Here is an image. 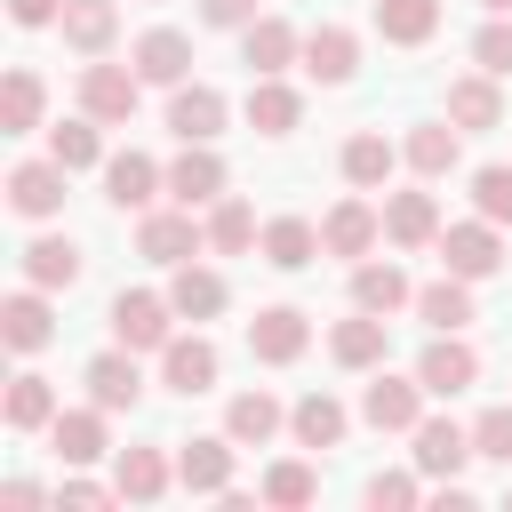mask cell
Wrapping results in <instances>:
<instances>
[{"label": "cell", "mask_w": 512, "mask_h": 512, "mask_svg": "<svg viewBox=\"0 0 512 512\" xmlns=\"http://www.w3.org/2000/svg\"><path fill=\"white\" fill-rule=\"evenodd\" d=\"M136 96H144V72H136V64H104V56L80 64V112H88V120L128 128V120H136Z\"/></svg>", "instance_id": "cell-1"}, {"label": "cell", "mask_w": 512, "mask_h": 512, "mask_svg": "<svg viewBox=\"0 0 512 512\" xmlns=\"http://www.w3.org/2000/svg\"><path fill=\"white\" fill-rule=\"evenodd\" d=\"M256 240H264V224L248 216V200H216V208H208V248H216V256H248Z\"/></svg>", "instance_id": "cell-40"}, {"label": "cell", "mask_w": 512, "mask_h": 512, "mask_svg": "<svg viewBox=\"0 0 512 512\" xmlns=\"http://www.w3.org/2000/svg\"><path fill=\"white\" fill-rule=\"evenodd\" d=\"M168 128H176L184 144H216V128H224V96H216L208 80L168 88Z\"/></svg>", "instance_id": "cell-19"}, {"label": "cell", "mask_w": 512, "mask_h": 512, "mask_svg": "<svg viewBox=\"0 0 512 512\" xmlns=\"http://www.w3.org/2000/svg\"><path fill=\"white\" fill-rule=\"evenodd\" d=\"M304 344H312V320H304L296 304H264V312L248 320V352H256L264 368H288V360H304Z\"/></svg>", "instance_id": "cell-7"}, {"label": "cell", "mask_w": 512, "mask_h": 512, "mask_svg": "<svg viewBox=\"0 0 512 512\" xmlns=\"http://www.w3.org/2000/svg\"><path fill=\"white\" fill-rule=\"evenodd\" d=\"M0 336H8V352H40L48 336H56V320H48V288H16L8 304H0Z\"/></svg>", "instance_id": "cell-28"}, {"label": "cell", "mask_w": 512, "mask_h": 512, "mask_svg": "<svg viewBox=\"0 0 512 512\" xmlns=\"http://www.w3.org/2000/svg\"><path fill=\"white\" fill-rule=\"evenodd\" d=\"M200 24H216V32H248V24H256V0H200Z\"/></svg>", "instance_id": "cell-47"}, {"label": "cell", "mask_w": 512, "mask_h": 512, "mask_svg": "<svg viewBox=\"0 0 512 512\" xmlns=\"http://www.w3.org/2000/svg\"><path fill=\"white\" fill-rule=\"evenodd\" d=\"M168 336H176V304H168V296H152V288H120V296H112V344L160 352Z\"/></svg>", "instance_id": "cell-3"}, {"label": "cell", "mask_w": 512, "mask_h": 512, "mask_svg": "<svg viewBox=\"0 0 512 512\" xmlns=\"http://www.w3.org/2000/svg\"><path fill=\"white\" fill-rule=\"evenodd\" d=\"M168 304H176V320H216V312H224V272H208V264H176Z\"/></svg>", "instance_id": "cell-37"}, {"label": "cell", "mask_w": 512, "mask_h": 512, "mask_svg": "<svg viewBox=\"0 0 512 512\" xmlns=\"http://www.w3.org/2000/svg\"><path fill=\"white\" fill-rule=\"evenodd\" d=\"M0 504H8V512H32V504H40V488H32V480H8V488H0Z\"/></svg>", "instance_id": "cell-50"}, {"label": "cell", "mask_w": 512, "mask_h": 512, "mask_svg": "<svg viewBox=\"0 0 512 512\" xmlns=\"http://www.w3.org/2000/svg\"><path fill=\"white\" fill-rule=\"evenodd\" d=\"M400 160H408V152H392V136H376V128H360V136L344 144V184H352V192H384Z\"/></svg>", "instance_id": "cell-32"}, {"label": "cell", "mask_w": 512, "mask_h": 512, "mask_svg": "<svg viewBox=\"0 0 512 512\" xmlns=\"http://www.w3.org/2000/svg\"><path fill=\"white\" fill-rule=\"evenodd\" d=\"M408 440H416V472H424V480H456V472L472 464V432L448 424V416H424Z\"/></svg>", "instance_id": "cell-14"}, {"label": "cell", "mask_w": 512, "mask_h": 512, "mask_svg": "<svg viewBox=\"0 0 512 512\" xmlns=\"http://www.w3.org/2000/svg\"><path fill=\"white\" fill-rule=\"evenodd\" d=\"M384 240L392 248H432L440 240V200L432 192H384Z\"/></svg>", "instance_id": "cell-21"}, {"label": "cell", "mask_w": 512, "mask_h": 512, "mask_svg": "<svg viewBox=\"0 0 512 512\" xmlns=\"http://www.w3.org/2000/svg\"><path fill=\"white\" fill-rule=\"evenodd\" d=\"M160 192H168V168H152L144 152H112V160H104V200H112L120 216H128V208L144 216Z\"/></svg>", "instance_id": "cell-12"}, {"label": "cell", "mask_w": 512, "mask_h": 512, "mask_svg": "<svg viewBox=\"0 0 512 512\" xmlns=\"http://www.w3.org/2000/svg\"><path fill=\"white\" fill-rule=\"evenodd\" d=\"M304 72H312L320 88H344V80L360 72V40H352L344 24H312V32H304Z\"/></svg>", "instance_id": "cell-18"}, {"label": "cell", "mask_w": 512, "mask_h": 512, "mask_svg": "<svg viewBox=\"0 0 512 512\" xmlns=\"http://www.w3.org/2000/svg\"><path fill=\"white\" fill-rule=\"evenodd\" d=\"M256 248H264V264H272V272H304L312 256H328V248H320V224H312V216H272Z\"/></svg>", "instance_id": "cell-26"}, {"label": "cell", "mask_w": 512, "mask_h": 512, "mask_svg": "<svg viewBox=\"0 0 512 512\" xmlns=\"http://www.w3.org/2000/svg\"><path fill=\"white\" fill-rule=\"evenodd\" d=\"M8 16H16L24 32H40V24H56V16H64V0H8Z\"/></svg>", "instance_id": "cell-48"}, {"label": "cell", "mask_w": 512, "mask_h": 512, "mask_svg": "<svg viewBox=\"0 0 512 512\" xmlns=\"http://www.w3.org/2000/svg\"><path fill=\"white\" fill-rule=\"evenodd\" d=\"M168 480H176V464H168L160 448H120V456H112V488H120L128 504H160Z\"/></svg>", "instance_id": "cell-31"}, {"label": "cell", "mask_w": 512, "mask_h": 512, "mask_svg": "<svg viewBox=\"0 0 512 512\" xmlns=\"http://www.w3.org/2000/svg\"><path fill=\"white\" fill-rule=\"evenodd\" d=\"M352 304H360V312H384V320H392L400 304H416V288H408V272H400L392 256H384V264H376V256H360V264H352Z\"/></svg>", "instance_id": "cell-27"}, {"label": "cell", "mask_w": 512, "mask_h": 512, "mask_svg": "<svg viewBox=\"0 0 512 512\" xmlns=\"http://www.w3.org/2000/svg\"><path fill=\"white\" fill-rule=\"evenodd\" d=\"M168 200H184V208H216V200H224V160H216L208 144H184V152L168 160Z\"/></svg>", "instance_id": "cell-16"}, {"label": "cell", "mask_w": 512, "mask_h": 512, "mask_svg": "<svg viewBox=\"0 0 512 512\" xmlns=\"http://www.w3.org/2000/svg\"><path fill=\"white\" fill-rule=\"evenodd\" d=\"M424 400H432L424 376H384V368H376L368 392H360V416H368L376 432H416V424H424Z\"/></svg>", "instance_id": "cell-6"}, {"label": "cell", "mask_w": 512, "mask_h": 512, "mask_svg": "<svg viewBox=\"0 0 512 512\" xmlns=\"http://www.w3.org/2000/svg\"><path fill=\"white\" fill-rule=\"evenodd\" d=\"M472 456H488V464H512V400L472 416Z\"/></svg>", "instance_id": "cell-43"}, {"label": "cell", "mask_w": 512, "mask_h": 512, "mask_svg": "<svg viewBox=\"0 0 512 512\" xmlns=\"http://www.w3.org/2000/svg\"><path fill=\"white\" fill-rule=\"evenodd\" d=\"M280 424H288V408H280L264 384H256V392H232V408H224V432H232L240 448H264Z\"/></svg>", "instance_id": "cell-36"}, {"label": "cell", "mask_w": 512, "mask_h": 512, "mask_svg": "<svg viewBox=\"0 0 512 512\" xmlns=\"http://www.w3.org/2000/svg\"><path fill=\"white\" fill-rule=\"evenodd\" d=\"M216 376H224V360H216L208 336H168V344H160V384H168V392L200 400V392H216Z\"/></svg>", "instance_id": "cell-8"}, {"label": "cell", "mask_w": 512, "mask_h": 512, "mask_svg": "<svg viewBox=\"0 0 512 512\" xmlns=\"http://www.w3.org/2000/svg\"><path fill=\"white\" fill-rule=\"evenodd\" d=\"M120 488H104V480H64V504H80V512H96V504H112Z\"/></svg>", "instance_id": "cell-49"}, {"label": "cell", "mask_w": 512, "mask_h": 512, "mask_svg": "<svg viewBox=\"0 0 512 512\" xmlns=\"http://www.w3.org/2000/svg\"><path fill=\"white\" fill-rule=\"evenodd\" d=\"M368 24H376L392 48H424V40L440 32V0H376Z\"/></svg>", "instance_id": "cell-34"}, {"label": "cell", "mask_w": 512, "mask_h": 512, "mask_svg": "<svg viewBox=\"0 0 512 512\" xmlns=\"http://www.w3.org/2000/svg\"><path fill=\"white\" fill-rule=\"evenodd\" d=\"M240 56H248V80H256V72H288V64L304 56V32L280 24V16H256V24L240 32Z\"/></svg>", "instance_id": "cell-24"}, {"label": "cell", "mask_w": 512, "mask_h": 512, "mask_svg": "<svg viewBox=\"0 0 512 512\" xmlns=\"http://www.w3.org/2000/svg\"><path fill=\"white\" fill-rule=\"evenodd\" d=\"M80 384H88V400H96V408H112V416L144 400V368H136V352H128V344H112V352H96Z\"/></svg>", "instance_id": "cell-13"}, {"label": "cell", "mask_w": 512, "mask_h": 512, "mask_svg": "<svg viewBox=\"0 0 512 512\" xmlns=\"http://www.w3.org/2000/svg\"><path fill=\"white\" fill-rule=\"evenodd\" d=\"M320 496V480H312V464H272L264 472V504H280V512H296V504H312Z\"/></svg>", "instance_id": "cell-42"}, {"label": "cell", "mask_w": 512, "mask_h": 512, "mask_svg": "<svg viewBox=\"0 0 512 512\" xmlns=\"http://www.w3.org/2000/svg\"><path fill=\"white\" fill-rule=\"evenodd\" d=\"M440 264L456 272V280H488V272H504V240H496V224L488 216H472V224H440Z\"/></svg>", "instance_id": "cell-5"}, {"label": "cell", "mask_w": 512, "mask_h": 512, "mask_svg": "<svg viewBox=\"0 0 512 512\" xmlns=\"http://www.w3.org/2000/svg\"><path fill=\"white\" fill-rule=\"evenodd\" d=\"M408 168L424 176V184H440V176H456V160H464V128L456 120H424V128H408Z\"/></svg>", "instance_id": "cell-20"}, {"label": "cell", "mask_w": 512, "mask_h": 512, "mask_svg": "<svg viewBox=\"0 0 512 512\" xmlns=\"http://www.w3.org/2000/svg\"><path fill=\"white\" fill-rule=\"evenodd\" d=\"M480 8H488V16H512V0H480Z\"/></svg>", "instance_id": "cell-51"}, {"label": "cell", "mask_w": 512, "mask_h": 512, "mask_svg": "<svg viewBox=\"0 0 512 512\" xmlns=\"http://www.w3.org/2000/svg\"><path fill=\"white\" fill-rule=\"evenodd\" d=\"M104 416H112V408H96V400H88V408H56L48 448H56L64 464H96V456H104Z\"/></svg>", "instance_id": "cell-30"}, {"label": "cell", "mask_w": 512, "mask_h": 512, "mask_svg": "<svg viewBox=\"0 0 512 512\" xmlns=\"http://www.w3.org/2000/svg\"><path fill=\"white\" fill-rule=\"evenodd\" d=\"M0 416H8V432H48V424H56V384L32 376V368L8 376V408H0Z\"/></svg>", "instance_id": "cell-38"}, {"label": "cell", "mask_w": 512, "mask_h": 512, "mask_svg": "<svg viewBox=\"0 0 512 512\" xmlns=\"http://www.w3.org/2000/svg\"><path fill=\"white\" fill-rule=\"evenodd\" d=\"M328 352H336L344 368H384V352H392V320H384V312H360V304H352V320H336Z\"/></svg>", "instance_id": "cell-22"}, {"label": "cell", "mask_w": 512, "mask_h": 512, "mask_svg": "<svg viewBox=\"0 0 512 512\" xmlns=\"http://www.w3.org/2000/svg\"><path fill=\"white\" fill-rule=\"evenodd\" d=\"M360 496H368L376 512H400V504H416V496H424V480H416V472H376Z\"/></svg>", "instance_id": "cell-46"}, {"label": "cell", "mask_w": 512, "mask_h": 512, "mask_svg": "<svg viewBox=\"0 0 512 512\" xmlns=\"http://www.w3.org/2000/svg\"><path fill=\"white\" fill-rule=\"evenodd\" d=\"M296 120H304V96H296L280 72H256V80H248V128H256V136H288Z\"/></svg>", "instance_id": "cell-25"}, {"label": "cell", "mask_w": 512, "mask_h": 512, "mask_svg": "<svg viewBox=\"0 0 512 512\" xmlns=\"http://www.w3.org/2000/svg\"><path fill=\"white\" fill-rule=\"evenodd\" d=\"M24 280H32V288H48V296H56V288H72V280H80V240L40 232V240L24 248Z\"/></svg>", "instance_id": "cell-35"}, {"label": "cell", "mask_w": 512, "mask_h": 512, "mask_svg": "<svg viewBox=\"0 0 512 512\" xmlns=\"http://www.w3.org/2000/svg\"><path fill=\"white\" fill-rule=\"evenodd\" d=\"M64 176H72L64 160H16V168H8V208L32 216V224H48V216L64 208Z\"/></svg>", "instance_id": "cell-10"}, {"label": "cell", "mask_w": 512, "mask_h": 512, "mask_svg": "<svg viewBox=\"0 0 512 512\" xmlns=\"http://www.w3.org/2000/svg\"><path fill=\"white\" fill-rule=\"evenodd\" d=\"M96 128H104V120H88V112L64 120V128H48V160H64V168H96V160H104V136H96Z\"/></svg>", "instance_id": "cell-41"}, {"label": "cell", "mask_w": 512, "mask_h": 512, "mask_svg": "<svg viewBox=\"0 0 512 512\" xmlns=\"http://www.w3.org/2000/svg\"><path fill=\"white\" fill-rule=\"evenodd\" d=\"M56 32H64V48H80V56H104V48L120 40V0H64Z\"/></svg>", "instance_id": "cell-23"}, {"label": "cell", "mask_w": 512, "mask_h": 512, "mask_svg": "<svg viewBox=\"0 0 512 512\" xmlns=\"http://www.w3.org/2000/svg\"><path fill=\"white\" fill-rule=\"evenodd\" d=\"M472 208L488 224H512V168H472Z\"/></svg>", "instance_id": "cell-44"}, {"label": "cell", "mask_w": 512, "mask_h": 512, "mask_svg": "<svg viewBox=\"0 0 512 512\" xmlns=\"http://www.w3.org/2000/svg\"><path fill=\"white\" fill-rule=\"evenodd\" d=\"M448 120H456L464 136L504 128V88H496V72H464V80H448Z\"/></svg>", "instance_id": "cell-15"}, {"label": "cell", "mask_w": 512, "mask_h": 512, "mask_svg": "<svg viewBox=\"0 0 512 512\" xmlns=\"http://www.w3.org/2000/svg\"><path fill=\"white\" fill-rule=\"evenodd\" d=\"M232 448H240L232 432H216V440H184V448H176V480H184L192 496H224V488H232Z\"/></svg>", "instance_id": "cell-17"}, {"label": "cell", "mask_w": 512, "mask_h": 512, "mask_svg": "<svg viewBox=\"0 0 512 512\" xmlns=\"http://www.w3.org/2000/svg\"><path fill=\"white\" fill-rule=\"evenodd\" d=\"M200 248H208V224H192L184 200H176V208H144V224H136V256H144V264H168V272H176V264H192Z\"/></svg>", "instance_id": "cell-2"}, {"label": "cell", "mask_w": 512, "mask_h": 512, "mask_svg": "<svg viewBox=\"0 0 512 512\" xmlns=\"http://www.w3.org/2000/svg\"><path fill=\"white\" fill-rule=\"evenodd\" d=\"M288 432H296V448H344L352 416H344V400H336V392H304V400L288 408Z\"/></svg>", "instance_id": "cell-29"}, {"label": "cell", "mask_w": 512, "mask_h": 512, "mask_svg": "<svg viewBox=\"0 0 512 512\" xmlns=\"http://www.w3.org/2000/svg\"><path fill=\"white\" fill-rule=\"evenodd\" d=\"M472 64H480V72H496V80L512 72V24H504V16L472 32Z\"/></svg>", "instance_id": "cell-45"}, {"label": "cell", "mask_w": 512, "mask_h": 512, "mask_svg": "<svg viewBox=\"0 0 512 512\" xmlns=\"http://www.w3.org/2000/svg\"><path fill=\"white\" fill-rule=\"evenodd\" d=\"M128 64L144 72V88H184V72H192V32H176V24H152V32L128 48Z\"/></svg>", "instance_id": "cell-9"}, {"label": "cell", "mask_w": 512, "mask_h": 512, "mask_svg": "<svg viewBox=\"0 0 512 512\" xmlns=\"http://www.w3.org/2000/svg\"><path fill=\"white\" fill-rule=\"evenodd\" d=\"M416 376H424V392H432V400H456V392H472V384H480V352L464 344V328H448V336L432 328V344L416 352Z\"/></svg>", "instance_id": "cell-4"}, {"label": "cell", "mask_w": 512, "mask_h": 512, "mask_svg": "<svg viewBox=\"0 0 512 512\" xmlns=\"http://www.w3.org/2000/svg\"><path fill=\"white\" fill-rule=\"evenodd\" d=\"M416 320L440 328V336H448V328H472V320H480V312H472V280H456V272L424 280V288H416Z\"/></svg>", "instance_id": "cell-33"}, {"label": "cell", "mask_w": 512, "mask_h": 512, "mask_svg": "<svg viewBox=\"0 0 512 512\" xmlns=\"http://www.w3.org/2000/svg\"><path fill=\"white\" fill-rule=\"evenodd\" d=\"M40 104H48V96H40V72L16 64V72L0 80V136H32V128H40Z\"/></svg>", "instance_id": "cell-39"}, {"label": "cell", "mask_w": 512, "mask_h": 512, "mask_svg": "<svg viewBox=\"0 0 512 512\" xmlns=\"http://www.w3.org/2000/svg\"><path fill=\"white\" fill-rule=\"evenodd\" d=\"M376 240H384V208H368V200H336V208L320 216V248L344 256V264H360Z\"/></svg>", "instance_id": "cell-11"}]
</instances>
